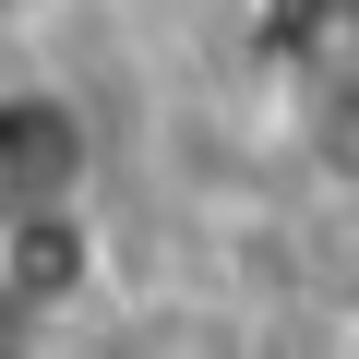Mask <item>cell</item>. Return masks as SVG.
<instances>
[{"label": "cell", "mask_w": 359, "mask_h": 359, "mask_svg": "<svg viewBox=\"0 0 359 359\" xmlns=\"http://www.w3.org/2000/svg\"><path fill=\"white\" fill-rule=\"evenodd\" d=\"M84 204V120L60 96H0V216Z\"/></svg>", "instance_id": "6da1fadb"}, {"label": "cell", "mask_w": 359, "mask_h": 359, "mask_svg": "<svg viewBox=\"0 0 359 359\" xmlns=\"http://www.w3.org/2000/svg\"><path fill=\"white\" fill-rule=\"evenodd\" d=\"M84 204H36V216H0V299L48 311L60 287H84Z\"/></svg>", "instance_id": "7a4b0ae2"}]
</instances>
